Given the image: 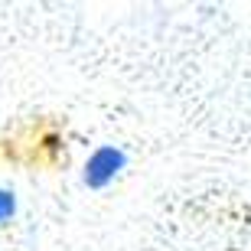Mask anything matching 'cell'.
Listing matches in <instances>:
<instances>
[{
	"label": "cell",
	"mask_w": 251,
	"mask_h": 251,
	"mask_svg": "<svg viewBox=\"0 0 251 251\" xmlns=\"http://www.w3.org/2000/svg\"><path fill=\"white\" fill-rule=\"evenodd\" d=\"M13 212H17V199H13V193H10V189H0V222H7Z\"/></svg>",
	"instance_id": "2"
},
{
	"label": "cell",
	"mask_w": 251,
	"mask_h": 251,
	"mask_svg": "<svg viewBox=\"0 0 251 251\" xmlns=\"http://www.w3.org/2000/svg\"><path fill=\"white\" fill-rule=\"evenodd\" d=\"M121 167H124V153L121 150H114V147L95 150V157L85 163V183H88L92 189H104L118 173H121Z\"/></svg>",
	"instance_id": "1"
}]
</instances>
